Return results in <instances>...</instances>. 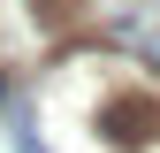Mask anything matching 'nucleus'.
I'll use <instances>...</instances> for the list:
<instances>
[{
	"label": "nucleus",
	"mask_w": 160,
	"mask_h": 153,
	"mask_svg": "<svg viewBox=\"0 0 160 153\" xmlns=\"http://www.w3.org/2000/svg\"><path fill=\"white\" fill-rule=\"evenodd\" d=\"M0 100H8V76H0Z\"/></svg>",
	"instance_id": "20e7f679"
},
{
	"label": "nucleus",
	"mask_w": 160,
	"mask_h": 153,
	"mask_svg": "<svg viewBox=\"0 0 160 153\" xmlns=\"http://www.w3.org/2000/svg\"><path fill=\"white\" fill-rule=\"evenodd\" d=\"M107 38H114V46H130L137 61H152V69H160V0H130V8H114Z\"/></svg>",
	"instance_id": "f03ea898"
},
{
	"label": "nucleus",
	"mask_w": 160,
	"mask_h": 153,
	"mask_svg": "<svg viewBox=\"0 0 160 153\" xmlns=\"http://www.w3.org/2000/svg\"><path fill=\"white\" fill-rule=\"evenodd\" d=\"M8 138H15V153H46V145H38V130H31V115H23V107H8Z\"/></svg>",
	"instance_id": "7ed1b4c3"
},
{
	"label": "nucleus",
	"mask_w": 160,
	"mask_h": 153,
	"mask_svg": "<svg viewBox=\"0 0 160 153\" xmlns=\"http://www.w3.org/2000/svg\"><path fill=\"white\" fill-rule=\"evenodd\" d=\"M99 138H107V145H130V153L160 145V100H145V92L107 100V107H99Z\"/></svg>",
	"instance_id": "f257e3e1"
}]
</instances>
